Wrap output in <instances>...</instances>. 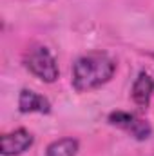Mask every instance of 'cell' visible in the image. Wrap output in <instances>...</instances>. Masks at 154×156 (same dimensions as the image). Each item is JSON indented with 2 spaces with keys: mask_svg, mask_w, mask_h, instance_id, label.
<instances>
[{
  "mask_svg": "<svg viewBox=\"0 0 154 156\" xmlns=\"http://www.w3.org/2000/svg\"><path fill=\"white\" fill-rule=\"evenodd\" d=\"M116 71V62L102 51L78 56L73 64V87L78 93L93 91L107 83Z\"/></svg>",
  "mask_w": 154,
  "mask_h": 156,
  "instance_id": "1",
  "label": "cell"
},
{
  "mask_svg": "<svg viewBox=\"0 0 154 156\" xmlns=\"http://www.w3.org/2000/svg\"><path fill=\"white\" fill-rule=\"evenodd\" d=\"M24 66L29 73H33L45 83H53L58 80L60 69L56 64V58L45 45H33L24 55Z\"/></svg>",
  "mask_w": 154,
  "mask_h": 156,
  "instance_id": "2",
  "label": "cell"
},
{
  "mask_svg": "<svg viewBox=\"0 0 154 156\" xmlns=\"http://www.w3.org/2000/svg\"><path fill=\"white\" fill-rule=\"evenodd\" d=\"M107 120H109L111 125L120 127L121 131H125L127 134H131L134 140H140V142L151 138V134H152V127L149 125V122H145L143 118L136 116V115H132V113L113 111Z\"/></svg>",
  "mask_w": 154,
  "mask_h": 156,
  "instance_id": "3",
  "label": "cell"
},
{
  "mask_svg": "<svg viewBox=\"0 0 154 156\" xmlns=\"http://www.w3.org/2000/svg\"><path fill=\"white\" fill-rule=\"evenodd\" d=\"M35 144V138L33 134L20 127L13 133H5L2 136V154L4 156H16V154H22L26 153L31 145Z\"/></svg>",
  "mask_w": 154,
  "mask_h": 156,
  "instance_id": "4",
  "label": "cell"
},
{
  "mask_svg": "<svg viewBox=\"0 0 154 156\" xmlns=\"http://www.w3.org/2000/svg\"><path fill=\"white\" fill-rule=\"evenodd\" d=\"M18 111L27 115V113H40V115H49L51 113V102L33 89H22L18 94Z\"/></svg>",
  "mask_w": 154,
  "mask_h": 156,
  "instance_id": "5",
  "label": "cell"
},
{
  "mask_svg": "<svg viewBox=\"0 0 154 156\" xmlns=\"http://www.w3.org/2000/svg\"><path fill=\"white\" fill-rule=\"evenodd\" d=\"M152 94H154V78L151 76L147 71H142V73L136 76L134 83H132V89H131L132 102H134L138 107L145 109V107H149Z\"/></svg>",
  "mask_w": 154,
  "mask_h": 156,
  "instance_id": "6",
  "label": "cell"
},
{
  "mask_svg": "<svg viewBox=\"0 0 154 156\" xmlns=\"http://www.w3.org/2000/svg\"><path fill=\"white\" fill-rule=\"evenodd\" d=\"M78 147L80 144L76 138H60L47 145L45 156H76Z\"/></svg>",
  "mask_w": 154,
  "mask_h": 156,
  "instance_id": "7",
  "label": "cell"
}]
</instances>
